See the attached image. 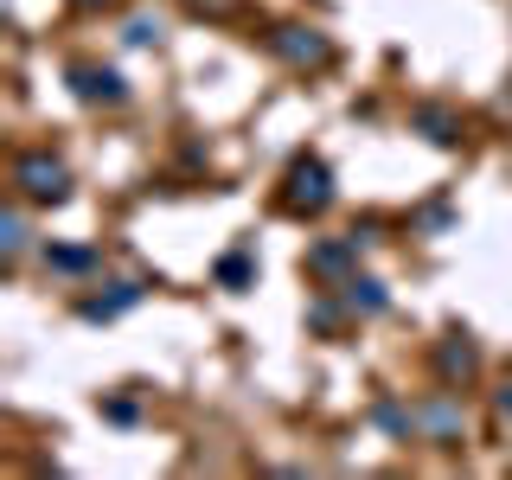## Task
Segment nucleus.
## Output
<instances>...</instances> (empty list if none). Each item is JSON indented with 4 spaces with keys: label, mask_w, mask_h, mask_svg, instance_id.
<instances>
[{
    "label": "nucleus",
    "mask_w": 512,
    "mask_h": 480,
    "mask_svg": "<svg viewBox=\"0 0 512 480\" xmlns=\"http://www.w3.org/2000/svg\"><path fill=\"white\" fill-rule=\"evenodd\" d=\"M340 301L352 308V320H384L391 314V288H384L378 276H365V269H352V276L340 282Z\"/></svg>",
    "instance_id": "15"
},
{
    "label": "nucleus",
    "mask_w": 512,
    "mask_h": 480,
    "mask_svg": "<svg viewBox=\"0 0 512 480\" xmlns=\"http://www.w3.org/2000/svg\"><path fill=\"white\" fill-rule=\"evenodd\" d=\"M372 429H378V436H391V442H423L416 404H410V397H397V391H378L372 397Z\"/></svg>",
    "instance_id": "11"
},
{
    "label": "nucleus",
    "mask_w": 512,
    "mask_h": 480,
    "mask_svg": "<svg viewBox=\"0 0 512 480\" xmlns=\"http://www.w3.org/2000/svg\"><path fill=\"white\" fill-rule=\"evenodd\" d=\"M410 135H423L429 148H461L468 141V122H461V109L455 103H410Z\"/></svg>",
    "instance_id": "10"
},
{
    "label": "nucleus",
    "mask_w": 512,
    "mask_h": 480,
    "mask_svg": "<svg viewBox=\"0 0 512 480\" xmlns=\"http://www.w3.org/2000/svg\"><path fill=\"white\" fill-rule=\"evenodd\" d=\"M301 327H308L314 340H340V333L352 327V308L340 301V288H314L308 308H301Z\"/></svg>",
    "instance_id": "12"
},
{
    "label": "nucleus",
    "mask_w": 512,
    "mask_h": 480,
    "mask_svg": "<svg viewBox=\"0 0 512 480\" xmlns=\"http://www.w3.org/2000/svg\"><path fill=\"white\" fill-rule=\"evenodd\" d=\"M96 416H103V423H116V429H135V423H141V397L103 391V397H96Z\"/></svg>",
    "instance_id": "17"
},
{
    "label": "nucleus",
    "mask_w": 512,
    "mask_h": 480,
    "mask_svg": "<svg viewBox=\"0 0 512 480\" xmlns=\"http://www.w3.org/2000/svg\"><path fill=\"white\" fill-rule=\"evenodd\" d=\"M416 423H423V442H436L455 455L461 442H468V416H461V391H448V384H436V391L416 404Z\"/></svg>",
    "instance_id": "8"
},
{
    "label": "nucleus",
    "mask_w": 512,
    "mask_h": 480,
    "mask_svg": "<svg viewBox=\"0 0 512 480\" xmlns=\"http://www.w3.org/2000/svg\"><path fill=\"white\" fill-rule=\"evenodd\" d=\"M148 288H160V282H148V276H109V282L84 288V295L71 301V314L84 320V327H116L122 314H135L141 301H148Z\"/></svg>",
    "instance_id": "3"
},
{
    "label": "nucleus",
    "mask_w": 512,
    "mask_h": 480,
    "mask_svg": "<svg viewBox=\"0 0 512 480\" xmlns=\"http://www.w3.org/2000/svg\"><path fill=\"white\" fill-rule=\"evenodd\" d=\"M160 39H167V20H160V13H128V20H122V45H128V52H160Z\"/></svg>",
    "instance_id": "16"
},
{
    "label": "nucleus",
    "mask_w": 512,
    "mask_h": 480,
    "mask_svg": "<svg viewBox=\"0 0 512 480\" xmlns=\"http://www.w3.org/2000/svg\"><path fill=\"white\" fill-rule=\"evenodd\" d=\"M333 199H340V180H333L327 154H314V148L288 154V167H282V180H276V212L314 224V218L333 212Z\"/></svg>",
    "instance_id": "1"
},
{
    "label": "nucleus",
    "mask_w": 512,
    "mask_h": 480,
    "mask_svg": "<svg viewBox=\"0 0 512 480\" xmlns=\"http://www.w3.org/2000/svg\"><path fill=\"white\" fill-rule=\"evenodd\" d=\"M39 263H45V276H58V282H90L96 269H103V244H64V237H45Z\"/></svg>",
    "instance_id": "9"
},
{
    "label": "nucleus",
    "mask_w": 512,
    "mask_h": 480,
    "mask_svg": "<svg viewBox=\"0 0 512 480\" xmlns=\"http://www.w3.org/2000/svg\"><path fill=\"white\" fill-rule=\"evenodd\" d=\"M263 45L288 64V71H327V64H333V39H327L320 26H308V20L269 26V32H263Z\"/></svg>",
    "instance_id": "6"
},
{
    "label": "nucleus",
    "mask_w": 512,
    "mask_h": 480,
    "mask_svg": "<svg viewBox=\"0 0 512 480\" xmlns=\"http://www.w3.org/2000/svg\"><path fill=\"white\" fill-rule=\"evenodd\" d=\"M480 340L468 327H448L436 346H429V372H436V384H448V391H468V384L480 378Z\"/></svg>",
    "instance_id": "7"
},
{
    "label": "nucleus",
    "mask_w": 512,
    "mask_h": 480,
    "mask_svg": "<svg viewBox=\"0 0 512 480\" xmlns=\"http://www.w3.org/2000/svg\"><path fill=\"white\" fill-rule=\"evenodd\" d=\"M372 250L359 231H333V237H314L308 250H301V276H308L314 288H340L352 269H359V256Z\"/></svg>",
    "instance_id": "5"
},
{
    "label": "nucleus",
    "mask_w": 512,
    "mask_h": 480,
    "mask_svg": "<svg viewBox=\"0 0 512 480\" xmlns=\"http://www.w3.org/2000/svg\"><path fill=\"white\" fill-rule=\"evenodd\" d=\"M64 90L77 96L84 109H128V77H122V64H103V58H71L64 64Z\"/></svg>",
    "instance_id": "4"
},
{
    "label": "nucleus",
    "mask_w": 512,
    "mask_h": 480,
    "mask_svg": "<svg viewBox=\"0 0 512 480\" xmlns=\"http://www.w3.org/2000/svg\"><path fill=\"white\" fill-rule=\"evenodd\" d=\"M71 7H77V13H116L122 0H71Z\"/></svg>",
    "instance_id": "19"
},
{
    "label": "nucleus",
    "mask_w": 512,
    "mask_h": 480,
    "mask_svg": "<svg viewBox=\"0 0 512 480\" xmlns=\"http://www.w3.org/2000/svg\"><path fill=\"white\" fill-rule=\"evenodd\" d=\"M32 244H39V237H32V205L26 199H7V212H0V263L20 269L26 256H32Z\"/></svg>",
    "instance_id": "13"
},
{
    "label": "nucleus",
    "mask_w": 512,
    "mask_h": 480,
    "mask_svg": "<svg viewBox=\"0 0 512 480\" xmlns=\"http://www.w3.org/2000/svg\"><path fill=\"white\" fill-rule=\"evenodd\" d=\"M256 276H263V263H256V244H250V237H244V244H231V250L212 263V282L224 288V295H250Z\"/></svg>",
    "instance_id": "14"
},
{
    "label": "nucleus",
    "mask_w": 512,
    "mask_h": 480,
    "mask_svg": "<svg viewBox=\"0 0 512 480\" xmlns=\"http://www.w3.org/2000/svg\"><path fill=\"white\" fill-rule=\"evenodd\" d=\"M7 186H13V199L32 205V212H58V205L77 192V173H71V160L52 154V148H20Z\"/></svg>",
    "instance_id": "2"
},
{
    "label": "nucleus",
    "mask_w": 512,
    "mask_h": 480,
    "mask_svg": "<svg viewBox=\"0 0 512 480\" xmlns=\"http://www.w3.org/2000/svg\"><path fill=\"white\" fill-rule=\"evenodd\" d=\"M493 410H500L506 423H512V378H500V384H493Z\"/></svg>",
    "instance_id": "18"
}]
</instances>
